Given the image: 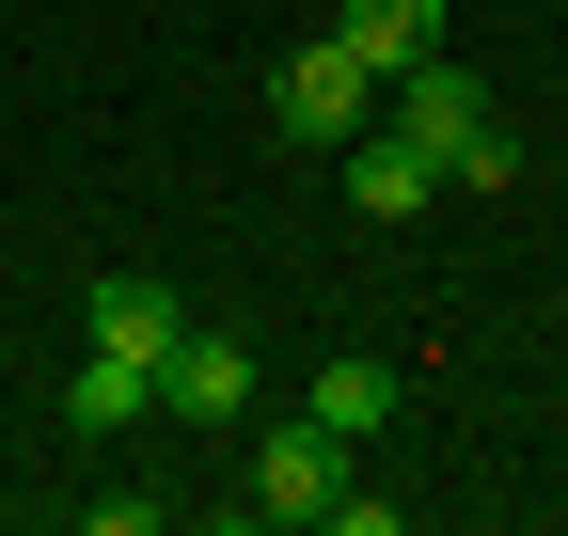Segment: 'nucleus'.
Returning a JSON list of instances; mask_svg holds the SVG:
<instances>
[{"mask_svg": "<svg viewBox=\"0 0 568 536\" xmlns=\"http://www.w3.org/2000/svg\"><path fill=\"white\" fill-rule=\"evenodd\" d=\"M379 126H395V143H410L426 174H443V189H474V206H489V189H521V143L489 126L474 63H443V48H426L410 80H379Z\"/></svg>", "mask_w": 568, "mask_h": 536, "instance_id": "1", "label": "nucleus"}, {"mask_svg": "<svg viewBox=\"0 0 568 536\" xmlns=\"http://www.w3.org/2000/svg\"><path fill=\"white\" fill-rule=\"evenodd\" d=\"M268 126L301 158H332V143H364L379 126V63L347 48V32H316V48H284V80H268Z\"/></svg>", "mask_w": 568, "mask_h": 536, "instance_id": "2", "label": "nucleus"}, {"mask_svg": "<svg viewBox=\"0 0 568 536\" xmlns=\"http://www.w3.org/2000/svg\"><path fill=\"white\" fill-rule=\"evenodd\" d=\"M159 411H174V426H237V411H253V348L190 316L174 348H159Z\"/></svg>", "mask_w": 568, "mask_h": 536, "instance_id": "3", "label": "nucleus"}, {"mask_svg": "<svg viewBox=\"0 0 568 536\" xmlns=\"http://www.w3.org/2000/svg\"><path fill=\"white\" fill-rule=\"evenodd\" d=\"M253 505H268V520H332V505H347V442H332V426H268V442H253Z\"/></svg>", "mask_w": 568, "mask_h": 536, "instance_id": "4", "label": "nucleus"}, {"mask_svg": "<svg viewBox=\"0 0 568 536\" xmlns=\"http://www.w3.org/2000/svg\"><path fill=\"white\" fill-rule=\"evenodd\" d=\"M190 331V300L159 285V268H95V348H126V363H159Z\"/></svg>", "mask_w": 568, "mask_h": 536, "instance_id": "5", "label": "nucleus"}, {"mask_svg": "<svg viewBox=\"0 0 568 536\" xmlns=\"http://www.w3.org/2000/svg\"><path fill=\"white\" fill-rule=\"evenodd\" d=\"M332 158H347V206H364V221H426V206H443V174H426L395 126H364V143H332Z\"/></svg>", "mask_w": 568, "mask_h": 536, "instance_id": "6", "label": "nucleus"}, {"mask_svg": "<svg viewBox=\"0 0 568 536\" xmlns=\"http://www.w3.org/2000/svg\"><path fill=\"white\" fill-rule=\"evenodd\" d=\"M142 411H159V363H126V348H95L80 379H63V426H80V442H111V426H142Z\"/></svg>", "mask_w": 568, "mask_h": 536, "instance_id": "7", "label": "nucleus"}, {"mask_svg": "<svg viewBox=\"0 0 568 536\" xmlns=\"http://www.w3.org/2000/svg\"><path fill=\"white\" fill-rule=\"evenodd\" d=\"M332 32H347V48H364V63H379V80H410V63H426V48H443V0H347V17H332Z\"/></svg>", "mask_w": 568, "mask_h": 536, "instance_id": "8", "label": "nucleus"}, {"mask_svg": "<svg viewBox=\"0 0 568 536\" xmlns=\"http://www.w3.org/2000/svg\"><path fill=\"white\" fill-rule=\"evenodd\" d=\"M301 426H332V442H379V426H395V363H316Z\"/></svg>", "mask_w": 568, "mask_h": 536, "instance_id": "9", "label": "nucleus"}]
</instances>
